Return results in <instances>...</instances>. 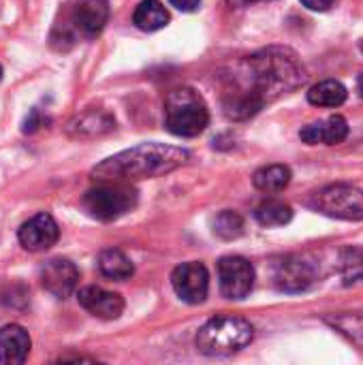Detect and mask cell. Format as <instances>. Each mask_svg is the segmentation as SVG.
<instances>
[{
  "label": "cell",
  "instance_id": "obj_4",
  "mask_svg": "<svg viewBox=\"0 0 363 365\" xmlns=\"http://www.w3.org/2000/svg\"><path fill=\"white\" fill-rule=\"evenodd\" d=\"M210 111L205 101L190 88L169 92L165 101V124L175 137H197L205 130Z\"/></svg>",
  "mask_w": 363,
  "mask_h": 365
},
{
  "label": "cell",
  "instance_id": "obj_7",
  "mask_svg": "<svg viewBox=\"0 0 363 365\" xmlns=\"http://www.w3.org/2000/svg\"><path fill=\"white\" fill-rule=\"evenodd\" d=\"M218 284L227 299H244L255 287V267L244 257H225L218 261Z\"/></svg>",
  "mask_w": 363,
  "mask_h": 365
},
{
  "label": "cell",
  "instance_id": "obj_25",
  "mask_svg": "<svg viewBox=\"0 0 363 365\" xmlns=\"http://www.w3.org/2000/svg\"><path fill=\"white\" fill-rule=\"evenodd\" d=\"M175 9H180V11H186V13H190V11H195L199 4H201V0H169Z\"/></svg>",
  "mask_w": 363,
  "mask_h": 365
},
{
  "label": "cell",
  "instance_id": "obj_24",
  "mask_svg": "<svg viewBox=\"0 0 363 365\" xmlns=\"http://www.w3.org/2000/svg\"><path fill=\"white\" fill-rule=\"evenodd\" d=\"M302 4L308 6L310 11H327L334 4V0H302Z\"/></svg>",
  "mask_w": 363,
  "mask_h": 365
},
{
  "label": "cell",
  "instance_id": "obj_13",
  "mask_svg": "<svg viewBox=\"0 0 363 365\" xmlns=\"http://www.w3.org/2000/svg\"><path fill=\"white\" fill-rule=\"evenodd\" d=\"M79 306L96 319L116 321L124 312V299L118 293L105 291L101 287H86L77 293Z\"/></svg>",
  "mask_w": 363,
  "mask_h": 365
},
{
  "label": "cell",
  "instance_id": "obj_1",
  "mask_svg": "<svg viewBox=\"0 0 363 365\" xmlns=\"http://www.w3.org/2000/svg\"><path fill=\"white\" fill-rule=\"evenodd\" d=\"M190 154L175 145L165 143H141L131 150H124L120 154H113L111 158L103 160L92 169V178L96 182H135V180H148L158 178L165 173H171L186 165Z\"/></svg>",
  "mask_w": 363,
  "mask_h": 365
},
{
  "label": "cell",
  "instance_id": "obj_8",
  "mask_svg": "<svg viewBox=\"0 0 363 365\" xmlns=\"http://www.w3.org/2000/svg\"><path fill=\"white\" fill-rule=\"evenodd\" d=\"M171 287L182 302H186L190 306H199L208 297L210 274L203 263H197V261L182 263L171 274Z\"/></svg>",
  "mask_w": 363,
  "mask_h": 365
},
{
  "label": "cell",
  "instance_id": "obj_3",
  "mask_svg": "<svg viewBox=\"0 0 363 365\" xmlns=\"http://www.w3.org/2000/svg\"><path fill=\"white\" fill-rule=\"evenodd\" d=\"M255 338V327L240 317H214L197 331V349L208 357H229L246 349Z\"/></svg>",
  "mask_w": 363,
  "mask_h": 365
},
{
  "label": "cell",
  "instance_id": "obj_14",
  "mask_svg": "<svg viewBox=\"0 0 363 365\" xmlns=\"http://www.w3.org/2000/svg\"><path fill=\"white\" fill-rule=\"evenodd\" d=\"M300 137H302V141H306L310 145H317V143L336 145L349 137V124L342 115H329L325 120H319V122L304 126Z\"/></svg>",
  "mask_w": 363,
  "mask_h": 365
},
{
  "label": "cell",
  "instance_id": "obj_16",
  "mask_svg": "<svg viewBox=\"0 0 363 365\" xmlns=\"http://www.w3.org/2000/svg\"><path fill=\"white\" fill-rule=\"evenodd\" d=\"M133 21L139 30L154 32L169 24V11L160 0H141L133 13Z\"/></svg>",
  "mask_w": 363,
  "mask_h": 365
},
{
  "label": "cell",
  "instance_id": "obj_12",
  "mask_svg": "<svg viewBox=\"0 0 363 365\" xmlns=\"http://www.w3.org/2000/svg\"><path fill=\"white\" fill-rule=\"evenodd\" d=\"M79 282V269L68 259H49L41 267V284L58 299L68 297Z\"/></svg>",
  "mask_w": 363,
  "mask_h": 365
},
{
  "label": "cell",
  "instance_id": "obj_28",
  "mask_svg": "<svg viewBox=\"0 0 363 365\" xmlns=\"http://www.w3.org/2000/svg\"><path fill=\"white\" fill-rule=\"evenodd\" d=\"M0 79H2V66H0Z\"/></svg>",
  "mask_w": 363,
  "mask_h": 365
},
{
  "label": "cell",
  "instance_id": "obj_22",
  "mask_svg": "<svg viewBox=\"0 0 363 365\" xmlns=\"http://www.w3.org/2000/svg\"><path fill=\"white\" fill-rule=\"evenodd\" d=\"M214 233L223 240H235L244 233V220L237 212H220L214 220Z\"/></svg>",
  "mask_w": 363,
  "mask_h": 365
},
{
  "label": "cell",
  "instance_id": "obj_18",
  "mask_svg": "<svg viewBox=\"0 0 363 365\" xmlns=\"http://www.w3.org/2000/svg\"><path fill=\"white\" fill-rule=\"evenodd\" d=\"M98 269L109 280H128L135 274L131 259L122 250H116V248L103 250L98 255Z\"/></svg>",
  "mask_w": 363,
  "mask_h": 365
},
{
  "label": "cell",
  "instance_id": "obj_23",
  "mask_svg": "<svg viewBox=\"0 0 363 365\" xmlns=\"http://www.w3.org/2000/svg\"><path fill=\"white\" fill-rule=\"evenodd\" d=\"M342 272L347 276V280L355 282L363 278V250H347L344 259H342Z\"/></svg>",
  "mask_w": 363,
  "mask_h": 365
},
{
  "label": "cell",
  "instance_id": "obj_21",
  "mask_svg": "<svg viewBox=\"0 0 363 365\" xmlns=\"http://www.w3.org/2000/svg\"><path fill=\"white\" fill-rule=\"evenodd\" d=\"M255 216L263 227H282V225L291 222L293 210H291V205H287L278 199H267L257 207Z\"/></svg>",
  "mask_w": 363,
  "mask_h": 365
},
{
  "label": "cell",
  "instance_id": "obj_10",
  "mask_svg": "<svg viewBox=\"0 0 363 365\" xmlns=\"http://www.w3.org/2000/svg\"><path fill=\"white\" fill-rule=\"evenodd\" d=\"M109 19L107 0H79L68 15L71 38H94L103 32Z\"/></svg>",
  "mask_w": 363,
  "mask_h": 365
},
{
  "label": "cell",
  "instance_id": "obj_9",
  "mask_svg": "<svg viewBox=\"0 0 363 365\" xmlns=\"http://www.w3.org/2000/svg\"><path fill=\"white\" fill-rule=\"evenodd\" d=\"M317 282V267L306 257H285L274 267V284L285 293L308 291Z\"/></svg>",
  "mask_w": 363,
  "mask_h": 365
},
{
  "label": "cell",
  "instance_id": "obj_2",
  "mask_svg": "<svg viewBox=\"0 0 363 365\" xmlns=\"http://www.w3.org/2000/svg\"><path fill=\"white\" fill-rule=\"evenodd\" d=\"M240 75L242 90H237V94L252 98L261 107L265 101L295 90L304 81L300 62L285 49H265L248 56L240 66Z\"/></svg>",
  "mask_w": 363,
  "mask_h": 365
},
{
  "label": "cell",
  "instance_id": "obj_20",
  "mask_svg": "<svg viewBox=\"0 0 363 365\" xmlns=\"http://www.w3.org/2000/svg\"><path fill=\"white\" fill-rule=\"evenodd\" d=\"M347 96H349L347 88L336 79H325L312 86L308 92V101L317 107H340L347 101Z\"/></svg>",
  "mask_w": 363,
  "mask_h": 365
},
{
  "label": "cell",
  "instance_id": "obj_29",
  "mask_svg": "<svg viewBox=\"0 0 363 365\" xmlns=\"http://www.w3.org/2000/svg\"><path fill=\"white\" fill-rule=\"evenodd\" d=\"M362 51H363V41H362Z\"/></svg>",
  "mask_w": 363,
  "mask_h": 365
},
{
  "label": "cell",
  "instance_id": "obj_19",
  "mask_svg": "<svg viewBox=\"0 0 363 365\" xmlns=\"http://www.w3.org/2000/svg\"><path fill=\"white\" fill-rule=\"evenodd\" d=\"M289 182H291V169L287 165L261 167L252 178V184L261 192H280V190H285L289 186Z\"/></svg>",
  "mask_w": 363,
  "mask_h": 365
},
{
  "label": "cell",
  "instance_id": "obj_27",
  "mask_svg": "<svg viewBox=\"0 0 363 365\" xmlns=\"http://www.w3.org/2000/svg\"><path fill=\"white\" fill-rule=\"evenodd\" d=\"M359 92H362V96H363V73L359 75Z\"/></svg>",
  "mask_w": 363,
  "mask_h": 365
},
{
  "label": "cell",
  "instance_id": "obj_15",
  "mask_svg": "<svg viewBox=\"0 0 363 365\" xmlns=\"http://www.w3.org/2000/svg\"><path fill=\"white\" fill-rule=\"evenodd\" d=\"M30 353V336L19 325H4L0 329V365H19Z\"/></svg>",
  "mask_w": 363,
  "mask_h": 365
},
{
  "label": "cell",
  "instance_id": "obj_26",
  "mask_svg": "<svg viewBox=\"0 0 363 365\" xmlns=\"http://www.w3.org/2000/svg\"><path fill=\"white\" fill-rule=\"evenodd\" d=\"M231 4H235V6H246V4H250V2H255V0H229Z\"/></svg>",
  "mask_w": 363,
  "mask_h": 365
},
{
  "label": "cell",
  "instance_id": "obj_6",
  "mask_svg": "<svg viewBox=\"0 0 363 365\" xmlns=\"http://www.w3.org/2000/svg\"><path fill=\"white\" fill-rule=\"evenodd\" d=\"M315 207L340 220H363V190L351 184H332L315 195Z\"/></svg>",
  "mask_w": 363,
  "mask_h": 365
},
{
  "label": "cell",
  "instance_id": "obj_11",
  "mask_svg": "<svg viewBox=\"0 0 363 365\" xmlns=\"http://www.w3.org/2000/svg\"><path fill=\"white\" fill-rule=\"evenodd\" d=\"M58 237H60L58 222L45 212L32 216L30 220H26L17 231L19 244L30 252H41V250L51 248L58 242Z\"/></svg>",
  "mask_w": 363,
  "mask_h": 365
},
{
  "label": "cell",
  "instance_id": "obj_17",
  "mask_svg": "<svg viewBox=\"0 0 363 365\" xmlns=\"http://www.w3.org/2000/svg\"><path fill=\"white\" fill-rule=\"evenodd\" d=\"M113 128V120L101 111H86L77 115L73 122H68V135L71 137H98Z\"/></svg>",
  "mask_w": 363,
  "mask_h": 365
},
{
  "label": "cell",
  "instance_id": "obj_5",
  "mask_svg": "<svg viewBox=\"0 0 363 365\" xmlns=\"http://www.w3.org/2000/svg\"><path fill=\"white\" fill-rule=\"evenodd\" d=\"M137 203V192L122 182H101L96 188H90L83 195V210L103 222L118 220L126 212H131Z\"/></svg>",
  "mask_w": 363,
  "mask_h": 365
}]
</instances>
